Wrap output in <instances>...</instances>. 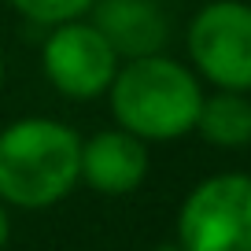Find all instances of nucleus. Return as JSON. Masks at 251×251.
<instances>
[{"label":"nucleus","mask_w":251,"mask_h":251,"mask_svg":"<svg viewBox=\"0 0 251 251\" xmlns=\"http://www.w3.org/2000/svg\"><path fill=\"white\" fill-rule=\"evenodd\" d=\"M81 181V141L55 118H19L0 133V200L45 211Z\"/></svg>","instance_id":"obj_1"},{"label":"nucleus","mask_w":251,"mask_h":251,"mask_svg":"<svg viewBox=\"0 0 251 251\" xmlns=\"http://www.w3.org/2000/svg\"><path fill=\"white\" fill-rule=\"evenodd\" d=\"M107 93L115 122L141 141H177L188 129H196L203 107L196 74L163 52L126 59Z\"/></svg>","instance_id":"obj_2"},{"label":"nucleus","mask_w":251,"mask_h":251,"mask_svg":"<svg viewBox=\"0 0 251 251\" xmlns=\"http://www.w3.org/2000/svg\"><path fill=\"white\" fill-rule=\"evenodd\" d=\"M185 251H251V174H214L200 181L177 211Z\"/></svg>","instance_id":"obj_3"},{"label":"nucleus","mask_w":251,"mask_h":251,"mask_svg":"<svg viewBox=\"0 0 251 251\" xmlns=\"http://www.w3.org/2000/svg\"><path fill=\"white\" fill-rule=\"evenodd\" d=\"M188 59L218 89L251 93V4L214 0L188 26Z\"/></svg>","instance_id":"obj_4"},{"label":"nucleus","mask_w":251,"mask_h":251,"mask_svg":"<svg viewBox=\"0 0 251 251\" xmlns=\"http://www.w3.org/2000/svg\"><path fill=\"white\" fill-rule=\"evenodd\" d=\"M118 59L122 55L111 48V41L93 23H78V19L52 26L41 52V67L52 89L71 100H93L107 93L118 74Z\"/></svg>","instance_id":"obj_5"},{"label":"nucleus","mask_w":251,"mask_h":251,"mask_svg":"<svg viewBox=\"0 0 251 251\" xmlns=\"http://www.w3.org/2000/svg\"><path fill=\"white\" fill-rule=\"evenodd\" d=\"M148 177V148L129 129H100L81 141V181L103 196H126Z\"/></svg>","instance_id":"obj_6"},{"label":"nucleus","mask_w":251,"mask_h":251,"mask_svg":"<svg viewBox=\"0 0 251 251\" xmlns=\"http://www.w3.org/2000/svg\"><path fill=\"white\" fill-rule=\"evenodd\" d=\"M93 26L111 41L122 59L155 55L170 41V23L155 0H96Z\"/></svg>","instance_id":"obj_7"},{"label":"nucleus","mask_w":251,"mask_h":251,"mask_svg":"<svg viewBox=\"0 0 251 251\" xmlns=\"http://www.w3.org/2000/svg\"><path fill=\"white\" fill-rule=\"evenodd\" d=\"M196 129L214 148H244L251 144V100L236 89H218L214 96H203Z\"/></svg>","instance_id":"obj_8"},{"label":"nucleus","mask_w":251,"mask_h":251,"mask_svg":"<svg viewBox=\"0 0 251 251\" xmlns=\"http://www.w3.org/2000/svg\"><path fill=\"white\" fill-rule=\"evenodd\" d=\"M11 4L30 23L59 26V23H71V19H81L85 11H93L96 0H11Z\"/></svg>","instance_id":"obj_9"},{"label":"nucleus","mask_w":251,"mask_h":251,"mask_svg":"<svg viewBox=\"0 0 251 251\" xmlns=\"http://www.w3.org/2000/svg\"><path fill=\"white\" fill-rule=\"evenodd\" d=\"M11 236V218H8V203L0 200V251H4V244H8Z\"/></svg>","instance_id":"obj_10"},{"label":"nucleus","mask_w":251,"mask_h":251,"mask_svg":"<svg viewBox=\"0 0 251 251\" xmlns=\"http://www.w3.org/2000/svg\"><path fill=\"white\" fill-rule=\"evenodd\" d=\"M151 251H185L181 244H159V248H151Z\"/></svg>","instance_id":"obj_11"},{"label":"nucleus","mask_w":251,"mask_h":251,"mask_svg":"<svg viewBox=\"0 0 251 251\" xmlns=\"http://www.w3.org/2000/svg\"><path fill=\"white\" fill-rule=\"evenodd\" d=\"M0 85H4V55H0Z\"/></svg>","instance_id":"obj_12"}]
</instances>
